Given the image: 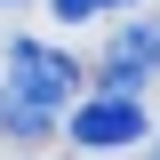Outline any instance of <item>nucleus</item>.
I'll return each mask as SVG.
<instances>
[{"label": "nucleus", "mask_w": 160, "mask_h": 160, "mask_svg": "<svg viewBox=\"0 0 160 160\" xmlns=\"http://www.w3.org/2000/svg\"><path fill=\"white\" fill-rule=\"evenodd\" d=\"M144 136H152V120L136 96L96 88L88 104H72V144H88V152H120V144H144Z\"/></svg>", "instance_id": "nucleus-1"}, {"label": "nucleus", "mask_w": 160, "mask_h": 160, "mask_svg": "<svg viewBox=\"0 0 160 160\" xmlns=\"http://www.w3.org/2000/svg\"><path fill=\"white\" fill-rule=\"evenodd\" d=\"M72 80H80V64L64 56V48H40V40H8V88H24V96H40V104H72Z\"/></svg>", "instance_id": "nucleus-2"}, {"label": "nucleus", "mask_w": 160, "mask_h": 160, "mask_svg": "<svg viewBox=\"0 0 160 160\" xmlns=\"http://www.w3.org/2000/svg\"><path fill=\"white\" fill-rule=\"evenodd\" d=\"M0 136H16V144H48V136H56V104H40V96H24V88H8V80H0Z\"/></svg>", "instance_id": "nucleus-3"}, {"label": "nucleus", "mask_w": 160, "mask_h": 160, "mask_svg": "<svg viewBox=\"0 0 160 160\" xmlns=\"http://www.w3.org/2000/svg\"><path fill=\"white\" fill-rule=\"evenodd\" d=\"M104 64H120V72H136V80H152V72H160V24H152V16L120 24V32H112V56H104Z\"/></svg>", "instance_id": "nucleus-4"}, {"label": "nucleus", "mask_w": 160, "mask_h": 160, "mask_svg": "<svg viewBox=\"0 0 160 160\" xmlns=\"http://www.w3.org/2000/svg\"><path fill=\"white\" fill-rule=\"evenodd\" d=\"M48 8H56V24H88V16L104 8V0H48Z\"/></svg>", "instance_id": "nucleus-5"}, {"label": "nucleus", "mask_w": 160, "mask_h": 160, "mask_svg": "<svg viewBox=\"0 0 160 160\" xmlns=\"http://www.w3.org/2000/svg\"><path fill=\"white\" fill-rule=\"evenodd\" d=\"M104 8H128V0H104Z\"/></svg>", "instance_id": "nucleus-6"}, {"label": "nucleus", "mask_w": 160, "mask_h": 160, "mask_svg": "<svg viewBox=\"0 0 160 160\" xmlns=\"http://www.w3.org/2000/svg\"><path fill=\"white\" fill-rule=\"evenodd\" d=\"M152 160H160V144H152Z\"/></svg>", "instance_id": "nucleus-7"}]
</instances>
